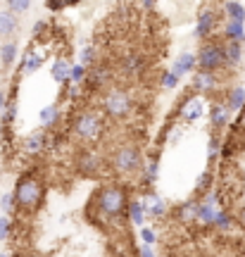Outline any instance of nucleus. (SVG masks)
Instances as JSON below:
<instances>
[{
	"label": "nucleus",
	"instance_id": "f257e3e1",
	"mask_svg": "<svg viewBox=\"0 0 245 257\" xmlns=\"http://www.w3.org/2000/svg\"><path fill=\"white\" fill-rule=\"evenodd\" d=\"M88 217L98 224H114L127 217L129 191L121 184H102L88 200Z\"/></svg>",
	"mask_w": 245,
	"mask_h": 257
},
{
	"label": "nucleus",
	"instance_id": "f03ea898",
	"mask_svg": "<svg viewBox=\"0 0 245 257\" xmlns=\"http://www.w3.org/2000/svg\"><path fill=\"white\" fill-rule=\"evenodd\" d=\"M15 210L24 214H36L46 200V184L38 174H22L15 184Z\"/></svg>",
	"mask_w": 245,
	"mask_h": 257
},
{
	"label": "nucleus",
	"instance_id": "7ed1b4c3",
	"mask_svg": "<svg viewBox=\"0 0 245 257\" xmlns=\"http://www.w3.org/2000/svg\"><path fill=\"white\" fill-rule=\"evenodd\" d=\"M72 134L74 138L83 143V146H95L102 134H105V119L98 110H81L76 117H74L72 124Z\"/></svg>",
	"mask_w": 245,
	"mask_h": 257
},
{
	"label": "nucleus",
	"instance_id": "20e7f679",
	"mask_svg": "<svg viewBox=\"0 0 245 257\" xmlns=\"http://www.w3.org/2000/svg\"><path fill=\"white\" fill-rule=\"evenodd\" d=\"M109 167L119 176H134L143 167V155L136 143H119L112 155H109Z\"/></svg>",
	"mask_w": 245,
	"mask_h": 257
},
{
	"label": "nucleus",
	"instance_id": "39448f33",
	"mask_svg": "<svg viewBox=\"0 0 245 257\" xmlns=\"http://www.w3.org/2000/svg\"><path fill=\"white\" fill-rule=\"evenodd\" d=\"M134 107H136V100L127 88H107L102 95V114L114 121L129 119L134 114Z\"/></svg>",
	"mask_w": 245,
	"mask_h": 257
},
{
	"label": "nucleus",
	"instance_id": "423d86ee",
	"mask_svg": "<svg viewBox=\"0 0 245 257\" xmlns=\"http://www.w3.org/2000/svg\"><path fill=\"white\" fill-rule=\"evenodd\" d=\"M198 72H212L217 74L224 69V53H221V41H205L200 50L195 53Z\"/></svg>",
	"mask_w": 245,
	"mask_h": 257
},
{
	"label": "nucleus",
	"instance_id": "0eeeda50",
	"mask_svg": "<svg viewBox=\"0 0 245 257\" xmlns=\"http://www.w3.org/2000/svg\"><path fill=\"white\" fill-rule=\"evenodd\" d=\"M76 169L81 172L83 176H95L102 174V169H105V157L100 155L95 148H83L81 153L76 155Z\"/></svg>",
	"mask_w": 245,
	"mask_h": 257
},
{
	"label": "nucleus",
	"instance_id": "6e6552de",
	"mask_svg": "<svg viewBox=\"0 0 245 257\" xmlns=\"http://www.w3.org/2000/svg\"><path fill=\"white\" fill-rule=\"evenodd\" d=\"M219 24V15L217 10L207 5V8H202L198 12V17H195V29H193V36L195 38H207L214 34V29Z\"/></svg>",
	"mask_w": 245,
	"mask_h": 257
},
{
	"label": "nucleus",
	"instance_id": "1a4fd4ad",
	"mask_svg": "<svg viewBox=\"0 0 245 257\" xmlns=\"http://www.w3.org/2000/svg\"><path fill=\"white\" fill-rule=\"evenodd\" d=\"M193 91L200 95H214L219 91V76L212 72H198L193 74Z\"/></svg>",
	"mask_w": 245,
	"mask_h": 257
},
{
	"label": "nucleus",
	"instance_id": "9d476101",
	"mask_svg": "<svg viewBox=\"0 0 245 257\" xmlns=\"http://www.w3.org/2000/svg\"><path fill=\"white\" fill-rule=\"evenodd\" d=\"M141 202H143V212H146L148 219H162L164 214H167V202L155 191H148L146 195L141 198Z\"/></svg>",
	"mask_w": 245,
	"mask_h": 257
},
{
	"label": "nucleus",
	"instance_id": "9b49d317",
	"mask_svg": "<svg viewBox=\"0 0 245 257\" xmlns=\"http://www.w3.org/2000/svg\"><path fill=\"white\" fill-rule=\"evenodd\" d=\"M109 81H112V67H109V64L95 62L91 69H88V74H86V83H88L91 88H105Z\"/></svg>",
	"mask_w": 245,
	"mask_h": 257
},
{
	"label": "nucleus",
	"instance_id": "f8f14e48",
	"mask_svg": "<svg viewBox=\"0 0 245 257\" xmlns=\"http://www.w3.org/2000/svg\"><path fill=\"white\" fill-rule=\"evenodd\" d=\"M143 69H146V57L136 53V50L127 53L119 60V74H124V76H138Z\"/></svg>",
	"mask_w": 245,
	"mask_h": 257
},
{
	"label": "nucleus",
	"instance_id": "ddd939ff",
	"mask_svg": "<svg viewBox=\"0 0 245 257\" xmlns=\"http://www.w3.org/2000/svg\"><path fill=\"white\" fill-rule=\"evenodd\" d=\"M231 114L233 112L228 110L224 102H212L207 110V117H209V126L214 128V131H219V128H226L228 124H231Z\"/></svg>",
	"mask_w": 245,
	"mask_h": 257
},
{
	"label": "nucleus",
	"instance_id": "4468645a",
	"mask_svg": "<svg viewBox=\"0 0 245 257\" xmlns=\"http://www.w3.org/2000/svg\"><path fill=\"white\" fill-rule=\"evenodd\" d=\"M202 114H205V102H202V98L193 95V98H188V100L183 102V107H181V121H186V124H195V121H198Z\"/></svg>",
	"mask_w": 245,
	"mask_h": 257
},
{
	"label": "nucleus",
	"instance_id": "2eb2a0df",
	"mask_svg": "<svg viewBox=\"0 0 245 257\" xmlns=\"http://www.w3.org/2000/svg\"><path fill=\"white\" fill-rule=\"evenodd\" d=\"M221 53H224V67H226V69L240 67V62H243V46H240V43L221 41Z\"/></svg>",
	"mask_w": 245,
	"mask_h": 257
},
{
	"label": "nucleus",
	"instance_id": "dca6fc26",
	"mask_svg": "<svg viewBox=\"0 0 245 257\" xmlns=\"http://www.w3.org/2000/svg\"><path fill=\"white\" fill-rule=\"evenodd\" d=\"M46 143H48L46 131H43V128H38V131H31V134L24 138L22 148H24V153H27V155H38V153H43V150H46Z\"/></svg>",
	"mask_w": 245,
	"mask_h": 257
},
{
	"label": "nucleus",
	"instance_id": "f3484780",
	"mask_svg": "<svg viewBox=\"0 0 245 257\" xmlns=\"http://www.w3.org/2000/svg\"><path fill=\"white\" fill-rule=\"evenodd\" d=\"M195 69H198L195 55H193V53H181V55L172 62V69H169V72H172L176 79H181L183 74H191V72H195Z\"/></svg>",
	"mask_w": 245,
	"mask_h": 257
},
{
	"label": "nucleus",
	"instance_id": "a211bd4d",
	"mask_svg": "<svg viewBox=\"0 0 245 257\" xmlns=\"http://www.w3.org/2000/svg\"><path fill=\"white\" fill-rule=\"evenodd\" d=\"M17 29H19V17H15L10 10H0V38H8L10 36H15L17 34Z\"/></svg>",
	"mask_w": 245,
	"mask_h": 257
},
{
	"label": "nucleus",
	"instance_id": "6ab92c4d",
	"mask_svg": "<svg viewBox=\"0 0 245 257\" xmlns=\"http://www.w3.org/2000/svg\"><path fill=\"white\" fill-rule=\"evenodd\" d=\"M176 219L183 221V224H195L198 221V198H191V200L181 202L176 207Z\"/></svg>",
	"mask_w": 245,
	"mask_h": 257
},
{
	"label": "nucleus",
	"instance_id": "aec40b11",
	"mask_svg": "<svg viewBox=\"0 0 245 257\" xmlns=\"http://www.w3.org/2000/svg\"><path fill=\"white\" fill-rule=\"evenodd\" d=\"M221 38L243 46L245 43V24H238V22H224V27H221Z\"/></svg>",
	"mask_w": 245,
	"mask_h": 257
},
{
	"label": "nucleus",
	"instance_id": "412c9836",
	"mask_svg": "<svg viewBox=\"0 0 245 257\" xmlns=\"http://www.w3.org/2000/svg\"><path fill=\"white\" fill-rule=\"evenodd\" d=\"M43 62H46V55H43V53H38V50H34V48H29L27 55L22 57V72L34 74V72H38V69L43 67Z\"/></svg>",
	"mask_w": 245,
	"mask_h": 257
},
{
	"label": "nucleus",
	"instance_id": "4be33fe9",
	"mask_svg": "<svg viewBox=\"0 0 245 257\" xmlns=\"http://www.w3.org/2000/svg\"><path fill=\"white\" fill-rule=\"evenodd\" d=\"M231 112H243L245 110V88L243 86H233L226 91V100H224Z\"/></svg>",
	"mask_w": 245,
	"mask_h": 257
},
{
	"label": "nucleus",
	"instance_id": "5701e85b",
	"mask_svg": "<svg viewBox=\"0 0 245 257\" xmlns=\"http://www.w3.org/2000/svg\"><path fill=\"white\" fill-rule=\"evenodd\" d=\"M221 12L226 15V22H238V24H245V5H243V3L226 0V3L221 5Z\"/></svg>",
	"mask_w": 245,
	"mask_h": 257
},
{
	"label": "nucleus",
	"instance_id": "b1692460",
	"mask_svg": "<svg viewBox=\"0 0 245 257\" xmlns=\"http://www.w3.org/2000/svg\"><path fill=\"white\" fill-rule=\"evenodd\" d=\"M69 69H72V64L67 62L64 57H57L53 62V67H50V76H53L55 83H69Z\"/></svg>",
	"mask_w": 245,
	"mask_h": 257
},
{
	"label": "nucleus",
	"instance_id": "393cba45",
	"mask_svg": "<svg viewBox=\"0 0 245 257\" xmlns=\"http://www.w3.org/2000/svg\"><path fill=\"white\" fill-rule=\"evenodd\" d=\"M60 117H62V112L57 105H46L43 110L38 112V119H41V126L43 128H53L60 124Z\"/></svg>",
	"mask_w": 245,
	"mask_h": 257
},
{
	"label": "nucleus",
	"instance_id": "a878e982",
	"mask_svg": "<svg viewBox=\"0 0 245 257\" xmlns=\"http://www.w3.org/2000/svg\"><path fill=\"white\" fill-rule=\"evenodd\" d=\"M127 217L131 224H136V226H143L146 224V212H143V202L141 200H129V207H127Z\"/></svg>",
	"mask_w": 245,
	"mask_h": 257
},
{
	"label": "nucleus",
	"instance_id": "bb28decb",
	"mask_svg": "<svg viewBox=\"0 0 245 257\" xmlns=\"http://www.w3.org/2000/svg\"><path fill=\"white\" fill-rule=\"evenodd\" d=\"M15 60H17V41H5L0 46V62L8 69V67L15 64Z\"/></svg>",
	"mask_w": 245,
	"mask_h": 257
},
{
	"label": "nucleus",
	"instance_id": "cd10ccee",
	"mask_svg": "<svg viewBox=\"0 0 245 257\" xmlns=\"http://www.w3.org/2000/svg\"><path fill=\"white\" fill-rule=\"evenodd\" d=\"M157 176H160V162H157V157H153V160L143 167V179H146L148 186H155Z\"/></svg>",
	"mask_w": 245,
	"mask_h": 257
},
{
	"label": "nucleus",
	"instance_id": "c85d7f7f",
	"mask_svg": "<svg viewBox=\"0 0 245 257\" xmlns=\"http://www.w3.org/2000/svg\"><path fill=\"white\" fill-rule=\"evenodd\" d=\"M233 226V217H231V212L228 210H221L217 212V217H214V224H212V229H221V231H226Z\"/></svg>",
	"mask_w": 245,
	"mask_h": 257
},
{
	"label": "nucleus",
	"instance_id": "c756f323",
	"mask_svg": "<svg viewBox=\"0 0 245 257\" xmlns=\"http://www.w3.org/2000/svg\"><path fill=\"white\" fill-rule=\"evenodd\" d=\"M219 155H221V138L219 136H209V143H207V160H209V165H214L219 160Z\"/></svg>",
	"mask_w": 245,
	"mask_h": 257
},
{
	"label": "nucleus",
	"instance_id": "7c9ffc66",
	"mask_svg": "<svg viewBox=\"0 0 245 257\" xmlns=\"http://www.w3.org/2000/svg\"><path fill=\"white\" fill-rule=\"evenodd\" d=\"M86 74H88L86 67H81L79 62L72 64V69H69V83H72V86H81V83H86Z\"/></svg>",
	"mask_w": 245,
	"mask_h": 257
},
{
	"label": "nucleus",
	"instance_id": "2f4dec72",
	"mask_svg": "<svg viewBox=\"0 0 245 257\" xmlns=\"http://www.w3.org/2000/svg\"><path fill=\"white\" fill-rule=\"evenodd\" d=\"M212 191V174H209L207 169L198 176V181H195V195H205V193Z\"/></svg>",
	"mask_w": 245,
	"mask_h": 257
},
{
	"label": "nucleus",
	"instance_id": "473e14b6",
	"mask_svg": "<svg viewBox=\"0 0 245 257\" xmlns=\"http://www.w3.org/2000/svg\"><path fill=\"white\" fill-rule=\"evenodd\" d=\"M95 60H98V50H95V48L93 46H86L81 50V53H79V64H81V67H86V69H88V64H95Z\"/></svg>",
	"mask_w": 245,
	"mask_h": 257
},
{
	"label": "nucleus",
	"instance_id": "72a5a7b5",
	"mask_svg": "<svg viewBox=\"0 0 245 257\" xmlns=\"http://www.w3.org/2000/svg\"><path fill=\"white\" fill-rule=\"evenodd\" d=\"M5 10H10L15 17H19V15H24V12L31 10V3H27V0H8V3H5Z\"/></svg>",
	"mask_w": 245,
	"mask_h": 257
},
{
	"label": "nucleus",
	"instance_id": "f704fd0d",
	"mask_svg": "<svg viewBox=\"0 0 245 257\" xmlns=\"http://www.w3.org/2000/svg\"><path fill=\"white\" fill-rule=\"evenodd\" d=\"M15 119H17V102H10L8 100L5 110H3V114H0V121H3V126H10Z\"/></svg>",
	"mask_w": 245,
	"mask_h": 257
},
{
	"label": "nucleus",
	"instance_id": "c9c22d12",
	"mask_svg": "<svg viewBox=\"0 0 245 257\" xmlns=\"http://www.w3.org/2000/svg\"><path fill=\"white\" fill-rule=\"evenodd\" d=\"M179 81H181V79H176L169 69H167V72H162V76H160V86H162V88H167V91H174V88L179 86Z\"/></svg>",
	"mask_w": 245,
	"mask_h": 257
},
{
	"label": "nucleus",
	"instance_id": "e433bc0d",
	"mask_svg": "<svg viewBox=\"0 0 245 257\" xmlns=\"http://www.w3.org/2000/svg\"><path fill=\"white\" fill-rule=\"evenodd\" d=\"M10 233H12V219H10L8 214H0V243L8 240Z\"/></svg>",
	"mask_w": 245,
	"mask_h": 257
},
{
	"label": "nucleus",
	"instance_id": "4c0bfd02",
	"mask_svg": "<svg viewBox=\"0 0 245 257\" xmlns=\"http://www.w3.org/2000/svg\"><path fill=\"white\" fill-rule=\"evenodd\" d=\"M141 240H143V245H155L157 243V233H155L150 226H141Z\"/></svg>",
	"mask_w": 245,
	"mask_h": 257
},
{
	"label": "nucleus",
	"instance_id": "58836bf2",
	"mask_svg": "<svg viewBox=\"0 0 245 257\" xmlns=\"http://www.w3.org/2000/svg\"><path fill=\"white\" fill-rule=\"evenodd\" d=\"M0 212H3V214L15 212V195H12V193H5V195L0 198Z\"/></svg>",
	"mask_w": 245,
	"mask_h": 257
},
{
	"label": "nucleus",
	"instance_id": "ea45409f",
	"mask_svg": "<svg viewBox=\"0 0 245 257\" xmlns=\"http://www.w3.org/2000/svg\"><path fill=\"white\" fill-rule=\"evenodd\" d=\"M138 257H157V255H155L153 245H141V248H138Z\"/></svg>",
	"mask_w": 245,
	"mask_h": 257
},
{
	"label": "nucleus",
	"instance_id": "a19ab883",
	"mask_svg": "<svg viewBox=\"0 0 245 257\" xmlns=\"http://www.w3.org/2000/svg\"><path fill=\"white\" fill-rule=\"evenodd\" d=\"M46 8L50 10V12H60V10H64L67 5H64V3H46Z\"/></svg>",
	"mask_w": 245,
	"mask_h": 257
},
{
	"label": "nucleus",
	"instance_id": "79ce46f5",
	"mask_svg": "<svg viewBox=\"0 0 245 257\" xmlns=\"http://www.w3.org/2000/svg\"><path fill=\"white\" fill-rule=\"evenodd\" d=\"M43 31H46V22H36V27H34V36L38 38Z\"/></svg>",
	"mask_w": 245,
	"mask_h": 257
},
{
	"label": "nucleus",
	"instance_id": "37998d69",
	"mask_svg": "<svg viewBox=\"0 0 245 257\" xmlns=\"http://www.w3.org/2000/svg\"><path fill=\"white\" fill-rule=\"evenodd\" d=\"M5 105H8V93L0 88V114H3V110H5Z\"/></svg>",
	"mask_w": 245,
	"mask_h": 257
},
{
	"label": "nucleus",
	"instance_id": "c03bdc74",
	"mask_svg": "<svg viewBox=\"0 0 245 257\" xmlns=\"http://www.w3.org/2000/svg\"><path fill=\"white\" fill-rule=\"evenodd\" d=\"M238 131H240V134H245V110L240 112V119H238Z\"/></svg>",
	"mask_w": 245,
	"mask_h": 257
},
{
	"label": "nucleus",
	"instance_id": "a18cd8bd",
	"mask_svg": "<svg viewBox=\"0 0 245 257\" xmlns=\"http://www.w3.org/2000/svg\"><path fill=\"white\" fill-rule=\"evenodd\" d=\"M238 221H240V224L245 226V205L240 207V210H238Z\"/></svg>",
	"mask_w": 245,
	"mask_h": 257
},
{
	"label": "nucleus",
	"instance_id": "49530a36",
	"mask_svg": "<svg viewBox=\"0 0 245 257\" xmlns=\"http://www.w3.org/2000/svg\"><path fill=\"white\" fill-rule=\"evenodd\" d=\"M76 95H79V86H72L69 88V98H76Z\"/></svg>",
	"mask_w": 245,
	"mask_h": 257
},
{
	"label": "nucleus",
	"instance_id": "de8ad7c7",
	"mask_svg": "<svg viewBox=\"0 0 245 257\" xmlns=\"http://www.w3.org/2000/svg\"><path fill=\"white\" fill-rule=\"evenodd\" d=\"M141 8L143 10H155V3H141Z\"/></svg>",
	"mask_w": 245,
	"mask_h": 257
},
{
	"label": "nucleus",
	"instance_id": "09e8293b",
	"mask_svg": "<svg viewBox=\"0 0 245 257\" xmlns=\"http://www.w3.org/2000/svg\"><path fill=\"white\" fill-rule=\"evenodd\" d=\"M3 134H5V126H3V121H0V138H3Z\"/></svg>",
	"mask_w": 245,
	"mask_h": 257
},
{
	"label": "nucleus",
	"instance_id": "8fccbe9b",
	"mask_svg": "<svg viewBox=\"0 0 245 257\" xmlns=\"http://www.w3.org/2000/svg\"><path fill=\"white\" fill-rule=\"evenodd\" d=\"M0 257H12V255L10 252H0Z\"/></svg>",
	"mask_w": 245,
	"mask_h": 257
}]
</instances>
